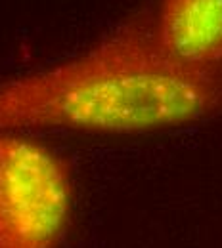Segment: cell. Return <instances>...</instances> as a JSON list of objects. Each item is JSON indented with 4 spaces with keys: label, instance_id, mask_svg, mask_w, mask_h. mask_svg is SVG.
Wrapping results in <instances>:
<instances>
[{
    "label": "cell",
    "instance_id": "3",
    "mask_svg": "<svg viewBox=\"0 0 222 248\" xmlns=\"http://www.w3.org/2000/svg\"><path fill=\"white\" fill-rule=\"evenodd\" d=\"M161 50L191 67H222V0H161L152 17Z\"/></svg>",
    "mask_w": 222,
    "mask_h": 248
},
{
    "label": "cell",
    "instance_id": "1",
    "mask_svg": "<svg viewBox=\"0 0 222 248\" xmlns=\"http://www.w3.org/2000/svg\"><path fill=\"white\" fill-rule=\"evenodd\" d=\"M222 115V67L167 56L136 16L86 52L0 82L2 130L138 134Z\"/></svg>",
    "mask_w": 222,
    "mask_h": 248
},
{
    "label": "cell",
    "instance_id": "2",
    "mask_svg": "<svg viewBox=\"0 0 222 248\" xmlns=\"http://www.w3.org/2000/svg\"><path fill=\"white\" fill-rule=\"evenodd\" d=\"M73 208L71 164L25 132L0 128V248H58Z\"/></svg>",
    "mask_w": 222,
    "mask_h": 248
}]
</instances>
